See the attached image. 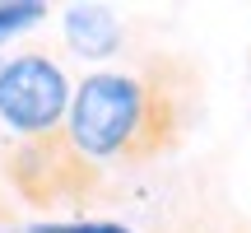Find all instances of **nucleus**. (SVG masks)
Segmentation results:
<instances>
[{
	"label": "nucleus",
	"instance_id": "f257e3e1",
	"mask_svg": "<svg viewBox=\"0 0 251 233\" xmlns=\"http://www.w3.org/2000/svg\"><path fill=\"white\" fill-rule=\"evenodd\" d=\"M149 126V89L135 75H89L70 103V145L84 159H121Z\"/></svg>",
	"mask_w": 251,
	"mask_h": 233
},
{
	"label": "nucleus",
	"instance_id": "f03ea898",
	"mask_svg": "<svg viewBox=\"0 0 251 233\" xmlns=\"http://www.w3.org/2000/svg\"><path fill=\"white\" fill-rule=\"evenodd\" d=\"M65 108H70V84L51 56L24 52L0 65V121L9 131L47 140L61 126Z\"/></svg>",
	"mask_w": 251,
	"mask_h": 233
},
{
	"label": "nucleus",
	"instance_id": "7ed1b4c3",
	"mask_svg": "<svg viewBox=\"0 0 251 233\" xmlns=\"http://www.w3.org/2000/svg\"><path fill=\"white\" fill-rule=\"evenodd\" d=\"M65 37L79 56L89 61H102L121 47V24L107 5H70L65 9Z\"/></svg>",
	"mask_w": 251,
	"mask_h": 233
},
{
	"label": "nucleus",
	"instance_id": "20e7f679",
	"mask_svg": "<svg viewBox=\"0 0 251 233\" xmlns=\"http://www.w3.org/2000/svg\"><path fill=\"white\" fill-rule=\"evenodd\" d=\"M42 14H47L42 0H5L0 5V42H9L14 33H24L33 24H42Z\"/></svg>",
	"mask_w": 251,
	"mask_h": 233
},
{
	"label": "nucleus",
	"instance_id": "39448f33",
	"mask_svg": "<svg viewBox=\"0 0 251 233\" xmlns=\"http://www.w3.org/2000/svg\"><path fill=\"white\" fill-rule=\"evenodd\" d=\"M37 233H130L121 224H37Z\"/></svg>",
	"mask_w": 251,
	"mask_h": 233
},
{
	"label": "nucleus",
	"instance_id": "423d86ee",
	"mask_svg": "<svg viewBox=\"0 0 251 233\" xmlns=\"http://www.w3.org/2000/svg\"><path fill=\"white\" fill-rule=\"evenodd\" d=\"M24 233H37V229H24Z\"/></svg>",
	"mask_w": 251,
	"mask_h": 233
}]
</instances>
